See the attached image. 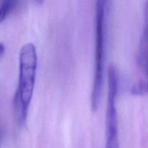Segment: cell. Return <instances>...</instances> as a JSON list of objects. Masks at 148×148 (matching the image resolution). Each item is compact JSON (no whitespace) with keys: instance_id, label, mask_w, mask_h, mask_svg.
Instances as JSON below:
<instances>
[{"instance_id":"6da1fadb","label":"cell","mask_w":148,"mask_h":148,"mask_svg":"<svg viewBox=\"0 0 148 148\" xmlns=\"http://www.w3.org/2000/svg\"><path fill=\"white\" fill-rule=\"evenodd\" d=\"M38 67L36 47L33 43L23 46L19 55V77L17 88L13 98L12 108L16 123L24 127L33 98Z\"/></svg>"},{"instance_id":"7a4b0ae2","label":"cell","mask_w":148,"mask_h":148,"mask_svg":"<svg viewBox=\"0 0 148 148\" xmlns=\"http://www.w3.org/2000/svg\"><path fill=\"white\" fill-rule=\"evenodd\" d=\"M108 0H96L95 3V71L91 91V109L98 110L102 95L105 72L107 40V15Z\"/></svg>"},{"instance_id":"3957f363","label":"cell","mask_w":148,"mask_h":148,"mask_svg":"<svg viewBox=\"0 0 148 148\" xmlns=\"http://www.w3.org/2000/svg\"><path fill=\"white\" fill-rule=\"evenodd\" d=\"M137 67L141 75L140 79L132 87V92L136 95L148 94V0L144 8V25L137 56Z\"/></svg>"},{"instance_id":"277c9868","label":"cell","mask_w":148,"mask_h":148,"mask_svg":"<svg viewBox=\"0 0 148 148\" xmlns=\"http://www.w3.org/2000/svg\"><path fill=\"white\" fill-rule=\"evenodd\" d=\"M18 0H1L0 2V23H2L15 8Z\"/></svg>"},{"instance_id":"5b68a950","label":"cell","mask_w":148,"mask_h":148,"mask_svg":"<svg viewBox=\"0 0 148 148\" xmlns=\"http://www.w3.org/2000/svg\"><path fill=\"white\" fill-rule=\"evenodd\" d=\"M4 50H5V49H4V45L2 44V43H1V44H0V56H1V57H3Z\"/></svg>"},{"instance_id":"8992f818","label":"cell","mask_w":148,"mask_h":148,"mask_svg":"<svg viewBox=\"0 0 148 148\" xmlns=\"http://www.w3.org/2000/svg\"><path fill=\"white\" fill-rule=\"evenodd\" d=\"M106 148H120L119 145H106Z\"/></svg>"},{"instance_id":"52a82bcc","label":"cell","mask_w":148,"mask_h":148,"mask_svg":"<svg viewBox=\"0 0 148 148\" xmlns=\"http://www.w3.org/2000/svg\"><path fill=\"white\" fill-rule=\"evenodd\" d=\"M34 1H36L38 4H41L43 2V1H44V0H34Z\"/></svg>"}]
</instances>
